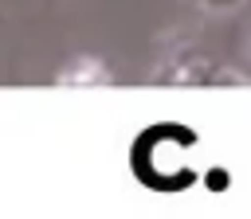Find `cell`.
Segmentation results:
<instances>
[{
  "label": "cell",
  "mask_w": 251,
  "mask_h": 219,
  "mask_svg": "<svg viewBox=\"0 0 251 219\" xmlns=\"http://www.w3.org/2000/svg\"><path fill=\"white\" fill-rule=\"evenodd\" d=\"M200 133L180 121H153L145 125L129 145V172L141 188L176 196L196 184V168L188 164V153H196Z\"/></svg>",
  "instance_id": "obj_1"
},
{
  "label": "cell",
  "mask_w": 251,
  "mask_h": 219,
  "mask_svg": "<svg viewBox=\"0 0 251 219\" xmlns=\"http://www.w3.org/2000/svg\"><path fill=\"white\" fill-rule=\"evenodd\" d=\"M153 82H184V86H220V82H239L235 70L220 66L216 59H208L200 47H173L157 66H153Z\"/></svg>",
  "instance_id": "obj_2"
},
{
  "label": "cell",
  "mask_w": 251,
  "mask_h": 219,
  "mask_svg": "<svg viewBox=\"0 0 251 219\" xmlns=\"http://www.w3.org/2000/svg\"><path fill=\"white\" fill-rule=\"evenodd\" d=\"M59 82H110V74H106V66H102L98 59L78 55L71 66H63V70H59Z\"/></svg>",
  "instance_id": "obj_3"
},
{
  "label": "cell",
  "mask_w": 251,
  "mask_h": 219,
  "mask_svg": "<svg viewBox=\"0 0 251 219\" xmlns=\"http://www.w3.org/2000/svg\"><path fill=\"white\" fill-rule=\"evenodd\" d=\"M188 4H192V8H200V12H220V16H224V12L243 8L247 0H188Z\"/></svg>",
  "instance_id": "obj_4"
}]
</instances>
